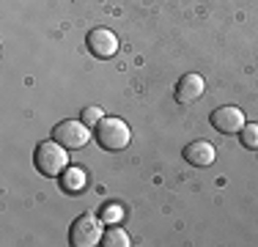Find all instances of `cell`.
Wrapping results in <instances>:
<instances>
[{
	"mask_svg": "<svg viewBox=\"0 0 258 247\" xmlns=\"http://www.w3.org/2000/svg\"><path fill=\"white\" fill-rule=\"evenodd\" d=\"M33 165L41 176H63V170L69 168V154L66 148L58 143V140H47V143H39L36 146V154H33Z\"/></svg>",
	"mask_w": 258,
	"mask_h": 247,
	"instance_id": "1",
	"label": "cell"
},
{
	"mask_svg": "<svg viewBox=\"0 0 258 247\" xmlns=\"http://www.w3.org/2000/svg\"><path fill=\"white\" fill-rule=\"evenodd\" d=\"M96 135V143L107 151H121V148L129 146L132 140V132H129L126 121L124 118H115V115H104V118L94 127Z\"/></svg>",
	"mask_w": 258,
	"mask_h": 247,
	"instance_id": "2",
	"label": "cell"
},
{
	"mask_svg": "<svg viewBox=\"0 0 258 247\" xmlns=\"http://www.w3.org/2000/svg\"><path fill=\"white\" fill-rule=\"evenodd\" d=\"M69 242L75 247H94L102 244V222L91 214H80V217L72 222L69 231Z\"/></svg>",
	"mask_w": 258,
	"mask_h": 247,
	"instance_id": "3",
	"label": "cell"
},
{
	"mask_svg": "<svg viewBox=\"0 0 258 247\" xmlns=\"http://www.w3.org/2000/svg\"><path fill=\"white\" fill-rule=\"evenodd\" d=\"M88 138H91V132H88V124L85 121L66 118L52 129V140H58L63 148H83L88 143Z\"/></svg>",
	"mask_w": 258,
	"mask_h": 247,
	"instance_id": "4",
	"label": "cell"
},
{
	"mask_svg": "<svg viewBox=\"0 0 258 247\" xmlns=\"http://www.w3.org/2000/svg\"><path fill=\"white\" fill-rule=\"evenodd\" d=\"M212 127L217 129L220 135H239L244 127V113L233 104H225V107H217L212 113Z\"/></svg>",
	"mask_w": 258,
	"mask_h": 247,
	"instance_id": "5",
	"label": "cell"
},
{
	"mask_svg": "<svg viewBox=\"0 0 258 247\" xmlns=\"http://www.w3.org/2000/svg\"><path fill=\"white\" fill-rule=\"evenodd\" d=\"M85 44H88L91 55H96V58H113L115 52H118V39H115L113 30L107 28H94L88 33V39H85Z\"/></svg>",
	"mask_w": 258,
	"mask_h": 247,
	"instance_id": "6",
	"label": "cell"
},
{
	"mask_svg": "<svg viewBox=\"0 0 258 247\" xmlns=\"http://www.w3.org/2000/svg\"><path fill=\"white\" fill-rule=\"evenodd\" d=\"M204 91H206L204 77L195 74V72H189L176 83V102L179 104H192V102H198V99L204 96Z\"/></svg>",
	"mask_w": 258,
	"mask_h": 247,
	"instance_id": "7",
	"label": "cell"
},
{
	"mask_svg": "<svg viewBox=\"0 0 258 247\" xmlns=\"http://www.w3.org/2000/svg\"><path fill=\"white\" fill-rule=\"evenodd\" d=\"M217 157V148H214L209 140H192L187 148H184V159L195 168H209Z\"/></svg>",
	"mask_w": 258,
	"mask_h": 247,
	"instance_id": "8",
	"label": "cell"
},
{
	"mask_svg": "<svg viewBox=\"0 0 258 247\" xmlns=\"http://www.w3.org/2000/svg\"><path fill=\"white\" fill-rule=\"evenodd\" d=\"M60 187H63L66 193H80V190L85 187V170H80V168H66L63 176H60Z\"/></svg>",
	"mask_w": 258,
	"mask_h": 247,
	"instance_id": "9",
	"label": "cell"
},
{
	"mask_svg": "<svg viewBox=\"0 0 258 247\" xmlns=\"http://www.w3.org/2000/svg\"><path fill=\"white\" fill-rule=\"evenodd\" d=\"M102 244L104 247H129V236H126V231H121L118 225H113L102 233Z\"/></svg>",
	"mask_w": 258,
	"mask_h": 247,
	"instance_id": "10",
	"label": "cell"
},
{
	"mask_svg": "<svg viewBox=\"0 0 258 247\" xmlns=\"http://www.w3.org/2000/svg\"><path fill=\"white\" fill-rule=\"evenodd\" d=\"M239 140L244 148H258V124H244L242 132H239Z\"/></svg>",
	"mask_w": 258,
	"mask_h": 247,
	"instance_id": "11",
	"label": "cell"
},
{
	"mask_svg": "<svg viewBox=\"0 0 258 247\" xmlns=\"http://www.w3.org/2000/svg\"><path fill=\"white\" fill-rule=\"evenodd\" d=\"M121 217H124V212H121V206H115V203H107V206H102V220L107 222V225H115Z\"/></svg>",
	"mask_w": 258,
	"mask_h": 247,
	"instance_id": "12",
	"label": "cell"
},
{
	"mask_svg": "<svg viewBox=\"0 0 258 247\" xmlns=\"http://www.w3.org/2000/svg\"><path fill=\"white\" fill-rule=\"evenodd\" d=\"M102 118H104V110L102 107H85L83 110V121L88 124V127H96Z\"/></svg>",
	"mask_w": 258,
	"mask_h": 247,
	"instance_id": "13",
	"label": "cell"
}]
</instances>
